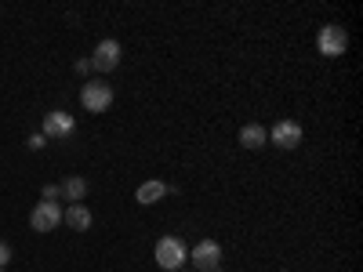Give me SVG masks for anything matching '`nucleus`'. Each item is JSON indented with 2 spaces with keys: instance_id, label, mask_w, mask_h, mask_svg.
I'll return each instance as SVG.
<instances>
[{
  "instance_id": "f257e3e1",
  "label": "nucleus",
  "mask_w": 363,
  "mask_h": 272,
  "mask_svg": "<svg viewBox=\"0 0 363 272\" xmlns=\"http://www.w3.org/2000/svg\"><path fill=\"white\" fill-rule=\"evenodd\" d=\"M80 106H84L87 113H106V109L113 106V87H109L106 80H87V84L80 87Z\"/></svg>"
},
{
  "instance_id": "f03ea898",
  "label": "nucleus",
  "mask_w": 363,
  "mask_h": 272,
  "mask_svg": "<svg viewBox=\"0 0 363 272\" xmlns=\"http://www.w3.org/2000/svg\"><path fill=\"white\" fill-rule=\"evenodd\" d=\"M157 265L164 268V272H178L182 268V261H186V244H182L178 236H164L160 244H157Z\"/></svg>"
},
{
  "instance_id": "7ed1b4c3",
  "label": "nucleus",
  "mask_w": 363,
  "mask_h": 272,
  "mask_svg": "<svg viewBox=\"0 0 363 272\" xmlns=\"http://www.w3.org/2000/svg\"><path fill=\"white\" fill-rule=\"evenodd\" d=\"M58 225H62V207H58V203L40 200L33 210H29V229H33V232H55Z\"/></svg>"
},
{
  "instance_id": "20e7f679",
  "label": "nucleus",
  "mask_w": 363,
  "mask_h": 272,
  "mask_svg": "<svg viewBox=\"0 0 363 272\" xmlns=\"http://www.w3.org/2000/svg\"><path fill=\"white\" fill-rule=\"evenodd\" d=\"M222 268V244L218 239H200L193 247V272H215Z\"/></svg>"
},
{
  "instance_id": "39448f33",
  "label": "nucleus",
  "mask_w": 363,
  "mask_h": 272,
  "mask_svg": "<svg viewBox=\"0 0 363 272\" xmlns=\"http://www.w3.org/2000/svg\"><path fill=\"white\" fill-rule=\"evenodd\" d=\"M73 131H77V116H69L66 109L48 113V116H44V128H40L44 138H69Z\"/></svg>"
},
{
  "instance_id": "423d86ee",
  "label": "nucleus",
  "mask_w": 363,
  "mask_h": 272,
  "mask_svg": "<svg viewBox=\"0 0 363 272\" xmlns=\"http://www.w3.org/2000/svg\"><path fill=\"white\" fill-rule=\"evenodd\" d=\"M301 124L298 120H277L272 124V131H269V138H272V145H280V149H298L301 145Z\"/></svg>"
},
{
  "instance_id": "0eeeda50",
  "label": "nucleus",
  "mask_w": 363,
  "mask_h": 272,
  "mask_svg": "<svg viewBox=\"0 0 363 272\" xmlns=\"http://www.w3.org/2000/svg\"><path fill=\"white\" fill-rule=\"evenodd\" d=\"M91 66L102 69V73H113V69L120 66V44H116V40H102V44L95 47V55H91Z\"/></svg>"
},
{
  "instance_id": "6e6552de",
  "label": "nucleus",
  "mask_w": 363,
  "mask_h": 272,
  "mask_svg": "<svg viewBox=\"0 0 363 272\" xmlns=\"http://www.w3.org/2000/svg\"><path fill=\"white\" fill-rule=\"evenodd\" d=\"M345 44H349V37H345L342 26H323L320 29V51L323 55H342Z\"/></svg>"
},
{
  "instance_id": "1a4fd4ad",
  "label": "nucleus",
  "mask_w": 363,
  "mask_h": 272,
  "mask_svg": "<svg viewBox=\"0 0 363 272\" xmlns=\"http://www.w3.org/2000/svg\"><path fill=\"white\" fill-rule=\"evenodd\" d=\"M62 222H66L73 232H87L95 218H91V210H87L84 203H69V207L62 210Z\"/></svg>"
},
{
  "instance_id": "9d476101",
  "label": "nucleus",
  "mask_w": 363,
  "mask_h": 272,
  "mask_svg": "<svg viewBox=\"0 0 363 272\" xmlns=\"http://www.w3.org/2000/svg\"><path fill=\"white\" fill-rule=\"evenodd\" d=\"M58 193H62V200L66 203H84V196H87V178H80V174H69L62 186H58Z\"/></svg>"
},
{
  "instance_id": "9b49d317",
  "label": "nucleus",
  "mask_w": 363,
  "mask_h": 272,
  "mask_svg": "<svg viewBox=\"0 0 363 272\" xmlns=\"http://www.w3.org/2000/svg\"><path fill=\"white\" fill-rule=\"evenodd\" d=\"M171 189L164 186V181H142V186L135 189V203H142V207H149V203H157V200H164Z\"/></svg>"
},
{
  "instance_id": "f8f14e48",
  "label": "nucleus",
  "mask_w": 363,
  "mask_h": 272,
  "mask_svg": "<svg viewBox=\"0 0 363 272\" xmlns=\"http://www.w3.org/2000/svg\"><path fill=\"white\" fill-rule=\"evenodd\" d=\"M265 138H269V131L262 124H244V128H240V145H244V149H262Z\"/></svg>"
},
{
  "instance_id": "ddd939ff",
  "label": "nucleus",
  "mask_w": 363,
  "mask_h": 272,
  "mask_svg": "<svg viewBox=\"0 0 363 272\" xmlns=\"http://www.w3.org/2000/svg\"><path fill=\"white\" fill-rule=\"evenodd\" d=\"M8 261H11V244L0 239V268H8Z\"/></svg>"
},
{
  "instance_id": "4468645a",
  "label": "nucleus",
  "mask_w": 363,
  "mask_h": 272,
  "mask_svg": "<svg viewBox=\"0 0 363 272\" xmlns=\"http://www.w3.org/2000/svg\"><path fill=\"white\" fill-rule=\"evenodd\" d=\"M73 69H77L80 76H87V73L95 69V66H91V58H77V66H73Z\"/></svg>"
},
{
  "instance_id": "2eb2a0df",
  "label": "nucleus",
  "mask_w": 363,
  "mask_h": 272,
  "mask_svg": "<svg viewBox=\"0 0 363 272\" xmlns=\"http://www.w3.org/2000/svg\"><path fill=\"white\" fill-rule=\"evenodd\" d=\"M44 145H48V138H44L40 131H37L33 138H29V149H33V153H40V149H44Z\"/></svg>"
},
{
  "instance_id": "dca6fc26",
  "label": "nucleus",
  "mask_w": 363,
  "mask_h": 272,
  "mask_svg": "<svg viewBox=\"0 0 363 272\" xmlns=\"http://www.w3.org/2000/svg\"><path fill=\"white\" fill-rule=\"evenodd\" d=\"M40 196H44L48 203H55V200H58V196H62V193H58V186H44V193H40Z\"/></svg>"
},
{
  "instance_id": "f3484780",
  "label": "nucleus",
  "mask_w": 363,
  "mask_h": 272,
  "mask_svg": "<svg viewBox=\"0 0 363 272\" xmlns=\"http://www.w3.org/2000/svg\"><path fill=\"white\" fill-rule=\"evenodd\" d=\"M178 272H193V268H178Z\"/></svg>"
},
{
  "instance_id": "a211bd4d",
  "label": "nucleus",
  "mask_w": 363,
  "mask_h": 272,
  "mask_svg": "<svg viewBox=\"0 0 363 272\" xmlns=\"http://www.w3.org/2000/svg\"><path fill=\"white\" fill-rule=\"evenodd\" d=\"M215 272H222V268H215Z\"/></svg>"
}]
</instances>
